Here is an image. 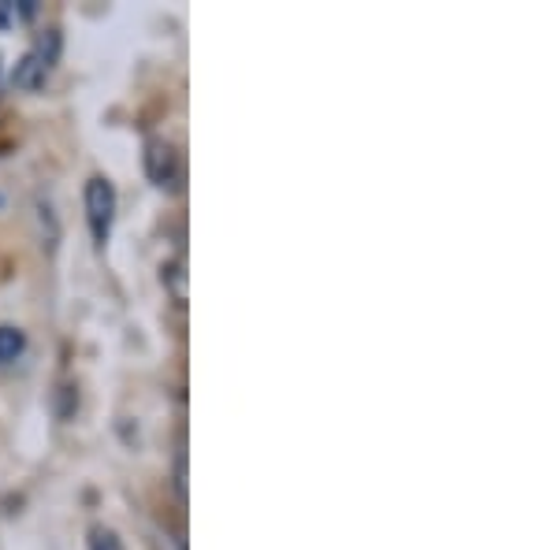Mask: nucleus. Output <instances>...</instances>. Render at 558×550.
Segmentation results:
<instances>
[{
	"instance_id": "1",
	"label": "nucleus",
	"mask_w": 558,
	"mask_h": 550,
	"mask_svg": "<svg viewBox=\"0 0 558 550\" xmlns=\"http://www.w3.org/2000/svg\"><path fill=\"white\" fill-rule=\"evenodd\" d=\"M112 216H116V191L108 179H89L86 183V220H89V234H94L97 246L108 242V231H112Z\"/></svg>"
},
{
	"instance_id": "3",
	"label": "nucleus",
	"mask_w": 558,
	"mask_h": 550,
	"mask_svg": "<svg viewBox=\"0 0 558 550\" xmlns=\"http://www.w3.org/2000/svg\"><path fill=\"white\" fill-rule=\"evenodd\" d=\"M26 350V335L20 328H12V323H0V365H8V360H15Z\"/></svg>"
},
{
	"instance_id": "2",
	"label": "nucleus",
	"mask_w": 558,
	"mask_h": 550,
	"mask_svg": "<svg viewBox=\"0 0 558 550\" xmlns=\"http://www.w3.org/2000/svg\"><path fill=\"white\" fill-rule=\"evenodd\" d=\"M146 171H149V179H153L157 186H175L179 164H175L172 146H165V142H153L149 152H146Z\"/></svg>"
},
{
	"instance_id": "4",
	"label": "nucleus",
	"mask_w": 558,
	"mask_h": 550,
	"mask_svg": "<svg viewBox=\"0 0 558 550\" xmlns=\"http://www.w3.org/2000/svg\"><path fill=\"white\" fill-rule=\"evenodd\" d=\"M89 550H123V543L116 539V531L94 528V531H89Z\"/></svg>"
},
{
	"instance_id": "5",
	"label": "nucleus",
	"mask_w": 558,
	"mask_h": 550,
	"mask_svg": "<svg viewBox=\"0 0 558 550\" xmlns=\"http://www.w3.org/2000/svg\"><path fill=\"white\" fill-rule=\"evenodd\" d=\"M168 283H172V294H175V302H183L186 297V283H183V265H172L168 268Z\"/></svg>"
}]
</instances>
